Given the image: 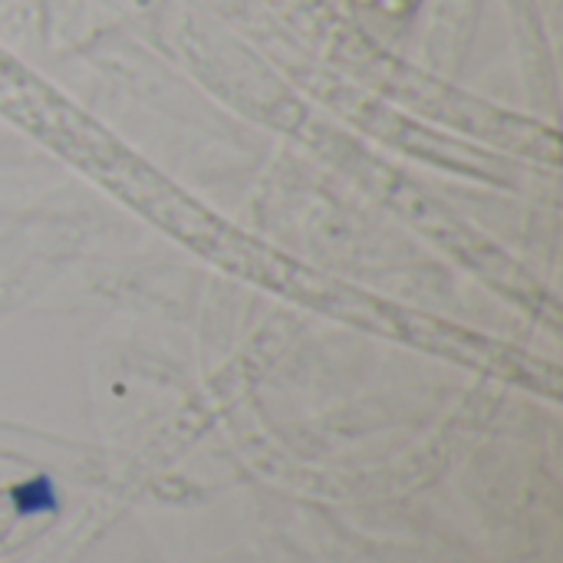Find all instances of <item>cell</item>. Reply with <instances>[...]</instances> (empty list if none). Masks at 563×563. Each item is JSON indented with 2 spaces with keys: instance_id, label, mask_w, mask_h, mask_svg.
Instances as JSON below:
<instances>
[{
  "instance_id": "1",
  "label": "cell",
  "mask_w": 563,
  "mask_h": 563,
  "mask_svg": "<svg viewBox=\"0 0 563 563\" xmlns=\"http://www.w3.org/2000/svg\"><path fill=\"white\" fill-rule=\"evenodd\" d=\"M416 0H360V7L373 16H406Z\"/></svg>"
}]
</instances>
